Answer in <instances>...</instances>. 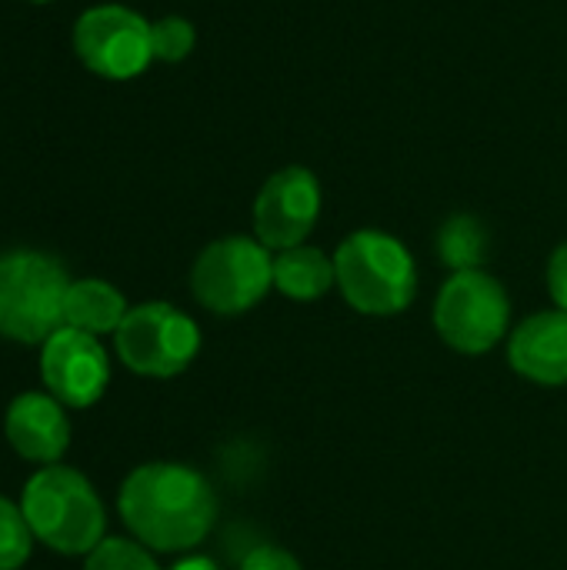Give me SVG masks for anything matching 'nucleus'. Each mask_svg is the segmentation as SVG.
<instances>
[{"label":"nucleus","mask_w":567,"mask_h":570,"mask_svg":"<svg viewBox=\"0 0 567 570\" xmlns=\"http://www.w3.org/2000/svg\"><path fill=\"white\" fill-rule=\"evenodd\" d=\"M20 511L33 538L67 558H87L107 531V514L94 484L63 464H47L23 484Z\"/></svg>","instance_id":"3"},{"label":"nucleus","mask_w":567,"mask_h":570,"mask_svg":"<svg viewBox=\"0 0 567 570\" xmlns=\"http://www.w3.org/2000/svg\"><path fill=\"white\" fill-rule=\"evenodd\" d=\"M170 570H221L211 558H204V554H190V558H180L177 564Z\"/></svg>","instance_id":"21"},{"label":"nucleus","mask_w":567,"mask_h":570,"mask_svg":"<svg viewBox=\"0 0 567 570\" xmlns=\"http://www.w3.org/2000/svg\"><path fill=\"white\" fill-rule=\"evenodd\" d=\"M321 180L314 170L291 164L264 180L254 200V234L267 250H287L311 237L321 217Z\"/></svg>","instance_id":"9"},{"label":"nucleus","mask_w":567,"mask_h":570,"mask_svg":"<svg viewBox=\"0 0 567 570\" xmlns=\"http://www.w3.org/2000/svg\"><path fill=\"white\" fill-rule=\"evenodd\" d=\"M511 297L498 277L481 271H458L444 281L434 301V331L458 354H488L508 337Z\"/></svg>","instance_id":"6"},{"label":"nucleus","mask_w":567,"mask_h":570,"mask_svg":"<svg viewBox=\"0 0 567 570\" xmlns=\"http://www.w3.org/2000/svg\"><path fill=\"white\" fill-rule=\"evenodd\" d=\"M117 511L150 551H194L217 521V494L211 481L177 461H150L134 468L117 494Z\"/></svg>","instance_id":"1"},{"label":"nucleus","mask_w":567,"mask_h":570,"mask_svg":"<svg viewBox=\"0 0 567 570\" xmlns=\"http://www.w3.org/2000/svg\"><path fill=\"white\" fill-rule=\"evenodd\" d=\"M30 3H50V0H30Z\"/></svg>","instance_id":"22"},{"label":"nucleus","mask_w":567,"mask_h":570,"mask_svg":"<svg viewBox=\"0 0 567 570\" xmlns=\"http://www.w3.org/2000/svg\"><path fill=\"white\" fill-rule=\"evenodd\" d=\"M548 294L558 304V311H567V240L555 247L548 261Z\"/></svg>","instance_id":"20"},{"label":"nucleus","mask_w":567,"mask_h":570,"mask_svg":"<svg viewBox=\"0 0 567 570\" xmlns=\"http://www.w3.org/2000/svg\"><path fill=\"white\" fill-rule=\"evenodd\" d=\"M341 297L368 317H391L418 297V264L411 250L384 230L364 227L348 234L334 250Z\"/></svg>","instance_id":"2"},{"label":"nucleus","mask_w":567,"mask_h":570,"mask_svg":"<svg viewBox=\"0 0 567 570\" xmlns=\"http://www.w3.org/2000/svg\"><path fill=\"white\" fill-rule=\"evenodd\" d=\"M274 287V257L257 237L211 240L190 267V294L211 314H244Z\"/></svg>","instance_id":"5"},{"label":"nucleus","mask_w":567,"mask_h":570,"mask_svg":"<svg viewBox=\"0 0 567 570\" xmlns=\"http://www.w3.org/2000/svg\"><path fill=\"white\" fill-rule=\"evenodd\" d=\"M331 287H338L334 257H328L321 247L297 244L274 254V291L284 297L311 304L321 301Z\"/></svg>","instance_id":"13"},{"label":"nucleus","mask_w":567,"mask_h":570,"mask_svg":"<svg viewBox=\"0 0 567 570\" xmlns=\"http://www.w3.org/2000/svg\"><path fill=\"white\" fill-rule=\"evenodd\" d=\"M127 297L100 281V277H84V281H74L70 291H67V301H63V324L67 327H77L84 334H117V327L124 324L127 317Z\"/></svg>","instance_id":"14"},{"label":"nucleus","mask_w":567,"mask_h":570,"mask_svg":"<svg viewBox=\"0 0 567 570\" xmlns=\"http://www.w3.org/2000/svg\"><path fill=\"white\" fill-rule=\"evenodd\" d=\"M40 377L50 397L63 407L84 411L104 397L110 384V361L94 334L63 324L40 344Z\"/></svg>","instance_id":"10"},{"label":"nucleus","mask_w":567,"mask_h":570,"mask_svg":"<svg viewBox=\"0 0 567 570\" xmlns=\"http://www.w3.org/2000/svg\"><path fill=\"white\" fill-rule=\"evenodd\" d=\"M241 570H304L301 561L287 551V548H277V544H257L244 554Z\"/></svg>","instance_id":"19"},{"label":"nucleus","mask_w":567,"mask_h":570,"mask_svg":"<svg viewBox=\"0 0 567 570\" xmlns=\"http://www.w3.org/2000/svg\"><path fill=\"white\" fill-rule=\"evenodd\" d=\"M33 531L20 511V504H13L10 498L0 494V570H20L30 561L33 551Z\"/></svg>","instance_id":"16"},{"label":"nucleus","mask_w":567,"mask_h":570,"mask_svg":"<svg viewBox=\"0 0 567 570\" xmlns=\"http://www.w3.org/2000/svg\"><path fill=\"white\" fill-rule=\"evenodd\" d=\"M63 264L43 250L0 254V337L17 344H43L63 327V301L70 291Z\"/></svg>","instance_id":"4"},{"label":"nucleus","mask_w":567,"mask_h":570,"mask_svg":"<svg viewBox=\"0 0 567 570\" xmlns=\"http://www.w3.org/2000/svg\"><path fill=\"white\" fill-rule=\"evenodd\" d=\"M508 364L531 384H567V311H541L521 321L508 341Z\"/></svg>","instance_id":"12"},{"label":"nucleus","mask_w":567,"mask_h":570,"mask_svg":"<svg viewBox=\"0 0 567 570\" xmlns=\"http://www.w3.org/2000/svg\"><path fill=\"white\" fill-rule=\"evenodd\" d=\"M194 43H197V30L180 13H167L150 23V50H154V60H160V63L187 60Z\"/></svg>","instance_id":"17"},{"label":"nucleus","mask_w":567,"mask_h":570,"mask_svg":"<svg viewBox=\"0 0 567 570\" xmlns=\"http://www.w3.org/2000/svg\"><path fill=\"white\" fill-rule=\"evenodd\" d=\"M74 50L90 73L104 80H130L154 60L150 20L124 3L87 7L74 23Z\"/></svg>","instance_id":"8"},{"label":"nucleus","mask_w":567,"mask_h":570,"mask_svg":"<svg viewBox=\"0 0 567 570\" xmlns=\"http://www.w3.org/2000/svg\"><path fill=\"white\" fill-rule=\"evenodd\" d=\"M84 570H160L150 548H144L140 541H127V538H104L90 554Z\"/></svg>","instance_id":"18"},{"label":"nucleus","mask_w":567,"mask_h":570,"mask_svg":"<svg viewBox=\"0 0 567 570\" xmlns=\"http://www.w3.org/2000/svg\"><path fill=\"white\" fill-rule=\"evenodd\" d=\"M117 357L140 377H177L201 351V327L167 301H147L127 311L114 334Z\"/></svg>","instance_id":"7"},{"label":"nucleus","mask_w":567,"mask_h":570,"mask_svg":"<svg viewBox=\"0 0 567 570\" xmlns=\"http://www.w3.org/2000/svg\"><path fill=\"white\" fill-rule=\"evenodd\" d=\"M7 444L30 464H57L70 448V417L67 407L40 391L17 394L3 417Z\"/></svg>","instance_id":"11"},{"label":"nucleus","mask_w":567,"mask_h":570,"mask_svg":"<svg viewBox=\"0 0 567 570\" xmlns=\"http://www.w3.org/2000/svg\"><path fill=\"white\" fill-rule=\"evenodd\" d=\"M434 244H438L441 264L451 267V274H458V271H481L491 237H488V227L475 214H454L441 224Z\"/></svg>","instance_id":"15"}]
</instances>
